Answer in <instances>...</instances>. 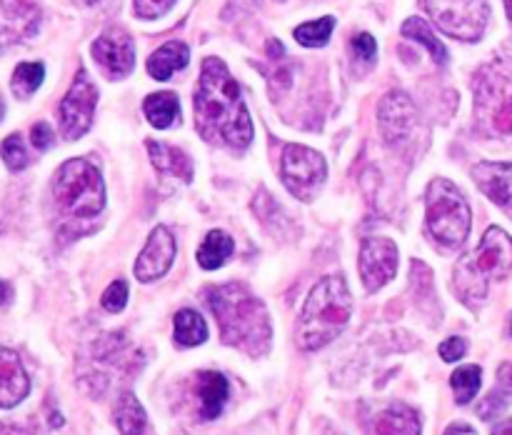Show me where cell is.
Wrapping results in <instances>:
<instances>
[{"instance_id":"obj_1","label":"cell","mask_w":512,"mask_h":435,"mask_svg":"<svg viewBox=\"0 0 512 435\" xmlns=\"http://www.w3.org/2000/svg\"><path fill=\"white\" fill-rule=\"evenodd\" d=\"M195 128L208 143L245 150L253 143V120L240 95L238 80L223 60L208 58L195 88Z\"/></svg>"},{"instance_id":"obj_2","label":"cell","mask_w":512,"mask_h":435,"mask_svg":"<svg viewBox=\"0 0 512 435\" xmlns=\"http://www.w3.org/2000/svg\"><path fill=\"white\" fill-rule=\"evenodd\" d=\"M208 305L220 325V335L233 348L258 358L273 340V328L265 305L240 283L215 285L208 290Z\"/></svg>"},{"instance_id":"obj_3","label":"cell","mask_w":512,"mask_h":435,"mask_svg":"<svg viewBox=\"0 0 512 435\" xmlns=\"http://www.w3.org/2000/svg\"><path fill=\"white\" fill-rule=\"evenodd\" d=\"M353 313V298L343 275H328L310 290L300 313L298 345L308 353L333 343L348 325Z\"/></svg>"},{"instance_id":"obj_4","label":"cell","mask_w":512,"mask_h":435,"mask_svg":"<svg viewBox=\"0 0 512 435\" xmlns=\"http://www.w3.org/2000/svg\"><path fill=\"white\" fill-rule=\"evenodd\" d=\"M512 270V238L503 228H488L473 253L455 265V293L468 308H478L493 280L508 278Z\"/></svg>"},{"instance_id":"obj_5","label":"cell","mask_w":512,"mask_h":435,"mask_svg":"<svg viewBox=\"0 0 512 435\" xmlns=\"http://www.w3.org/2000/svg\"><path fill=\"white\" fill-rule=\"evenodd\" d=\"M53 198L70 218H95L105 203V185L98 165L85 158L65 160L53 178Z\"/></svg>"},{"instance_id":"obj_6","label":"cell","mask_w":512,"mask_h":435,"mask_svg":"<svg viewBox=\"0 0 512 435\" xmlns=\"http://www.w3.org/2000/svg\"><path fill=\"white\" fill-rule=\"evenodd\" d=\"M473 213L465 195L450 180L435 178L428 188V230L443 248H458L468 240Z\"/></svg>"},{"instance_id":"obj_7","label":"cell","mask_w":512,"mask_h":435,"mask_svg":"<svg viewBox=\"0 0 512 435\" xmlns=\"http://www.w3.org/2000/svg\"><path fill=\"white\" fill-rule=\"evenodd\" d=\"M475 113L495 135L512 133V80L498 65L475 78Z\"/></svg>"},{"instance_id":"obj_8","label":"cell","mask_w":512,"mask_h":435,"mask_svg":"<svg viewBox=\"0 0 512 435\" xmlns=\"http://www.w3.org/2000/svg\"><path fill=\"white\" fill-rule=\"evenodd\" d=\"M423 5L450 38L475 43L488 28V0H423Z\"/></svg>"},{"instance_id":"obj_9","label":"cell","mask_w":512,"mask_h":435,"mask_svg":"<svg viewBox=\"0 0 512 435\" xmlns=\"http://www.w3.org/2000/svg\"><path fill=\"white\" fill-rule=\"evenodd\" d=\"M280 178L295 198L310 203L328 178V165L318 150L288 143L280 155Z\"/></svg>"},{"instance_id":"obj_10","label":"cell","mask_w":512,"mask_h":435,"mask_svg":"<svg viewBox=\"0 0 512 435\" xmlns=\"http://www.w3.org/2000/svg\"><path fill=\"white\" fill-rule=\"evenodd\" d=\"M95 105H98V88L90 80L88 70L80 68L58 108L60 133L65 140H78L88 133L95 118Z\"/></svg>"},{"instance_id":"obj_11","label":"cell","mask_w":512,"mask_h":435,"mask_svg":"<svg viewBox=\"0 0 512 435\" xmlns=\"http://www.w3.org/2000/svg\"><path fill=\"white\" fill-rule=\"evenodd\" d=\"M398 245L390 238H365L360 245V278L370 293L383 288L398 273Z\"/></svg>"},{"instance_id":"obj_12","label":"cell","mask_w":512,"mask_h":435,"mask_svg":"<svg viewBox=\"0 0 512 435\" xmlns=\"http://www.w3.org/2000/svg\"><path fill=\"white\" fill-rule=\"evenodd\" d=\"M40 28V8L33 0H0V53L33 38Z\"/></svg>"},{"instance_id":"obj_13","label":"cell","mask_w":512,"mask_h":435,"mask_svg":"<svg viewBox=\"0 0 512 435\" xmlns=\"http://www.w3.org/2000/svg\"><path fill=\"white\" fill-rule=\"evenodd\" d=\"M93 58L110 80H120L135 68V45L125 30L110 28L93 43Z\"/></svg>"},{"instance_id":"obj_14","label":"cell","mask_w":512,"mask_h":435,"mask_svg":"<svg viewBox=\"0 0 512 435\" xmlns=\"http://www.w3.org/2000/svg\"><path fill=\"white\" fill-rule=\"evenodd\" d=\"M175 238L165 225H158V228L150 233L148 243H145L143 253L135 260V278L140 283H153V280L163 278L170 270L175 260Z\"/></svg>"},{"instance_id":"obj_15","label":"cell","mask_w":512,"mask_h":435,"mask_svg":"<svg viewBox=\"0 0 512 435\" xmlns=\"http://www.w3.org/2000/svg\"><path fill=\"white\" fill-rule=\"evenodd\" d=\"M378 118L385 140H388V143H398V140H405L413 133L418 113H415V105L408 95L393 90V93H388L380 100Z\"/></svg>"},{"instance_id":"obj_16","label":"cell","mask_w":512,"mask_h":435,"mask_svg":"<svg viewBox=\"0 0 512 435\" xmlns=\"http://www.w3.org/2000/svg\"><path fill=\"white\" fill-rule=\"evenodd\" d=\"M30 393V378L15 350L0 345V408H15Z\"/></svg>"},{"instance_id":"obj_17","label":"cell","mask_w":512,"mask_h":435,"mask_svg":"<svg viewBox=\"0 0 512 435\" xmlns=\"http://www.w3.org/2000/svg\"><path fill=\"white\" fill-rule=\"evenodd\" d=\"M473 178L478 188L512 218V163H478Z\"/></svg>"},{"instance_id":"obj_18","label":"cell","mask_w":512,"mask_h":435,"mask_svg":"<svg viewBox=\"0 0 512 435\" xmlns=\"http://www.w3.org/2000/svg\"><path fill=\"white\" fill-rule=\"evenodd\" d=\"M195 395H198L200 418L215 420L220 413H223L225 403H228L230 385L223 373L203 370V373H198V380H195Z\"/></svg>"},{"instance_id":"obj_19","label":"cell","mask_w":512,"mask_h":435,"mask_svg":"<svg viewBox=\"0 0 512 435\" xmlns=\"http://www.w3.org/2000/svg\"><path fill=\"white\" fill-rule=\"evenodd\" d=\"M375 435H420L418 410L405 403H393L378 413L373 423Z\"/></svg>"},{"instance_id":"obj_20","label":"cell","mask_w":512,"mask_h":435,"mask_svg":"<svg viewBox=\"0 0 512 435\" xmlns=\"http://www.w3.org/2000/svg\"><path fill=\"white\" fill-rule=\"evenodd\" d=\"M148 153L160 173L175 175V178L185 180V183L193 180V163H190V158L183 150L173 148L168 143H160V140H148Z\"/></svg>"},{"instance_id":"obj_21","label":"cell","mask_w":512,"mask_h":435,"mask_svg":"<svg viewBox=\"0 0 512 435\" xmlns=\"http://www.w3.org/2000/svg\"><path fill=\"white\" fill-rule=\"evenodd\" d=\"M190 60V48L180 40H170V43L160 45L148 60V73L155 80H168L173 78L178 70H183Z\"/></svg>"},{"instance_id":"obj_22","label":"cell","mask_w":512,"mask_h":435,"mask_svg":"<svg viewBox=\"0 0 512 435\" xmlns=\"http://www.w3.org/2000/svg\"><path fill=\"white\" fill-rule=\"evenodd\" d=\"M115 425L120 435H150L148 415L133 393H125L115 405Z\"/></svg>"},{"instance_id":"obj_23","label":"cell","mask_w":512,"mask_h":435,"mask_svg":"<svg viewBox=\"0 0 512 435\" xmlns=\"http://www.w3.org/2000/svg\"><path fill=\"white\" fill-rule=\"evenodd\" d=\"M143 110H145V118L150 120V125H155V128L160 130L170 128V125L180 118L178 95L170 93V90L148 95L143 103Z\"/></svg>"},{"instance_id":"obj_24","label":"cell","mask_w":512,"mask_h":435,"mask_svg":"<svg viewBox=\"0 0 512 435\" xmlns=\"http://www.w3.org/2000/svg\"><path fill=\"white\" fill-rule=\"evenodd\" d=\"M235 243L228 233L223 230H210L205 235L203 245L198 248V265L205 270H215L233 255Z\"/></svg>"},{"instance_id":"obj_25","label":"cell","mask_w":512,"mask_h":435,"mask_svg":"<svg viewBox=\"0 0 512 435\" xmlns=\"http://www.w3.org/2000/svg\"><path fill=\"white\" fill-rule=\"evenodd\" d=\"M208 340V325L200 318V313L185 308L175 315V343L183 348H195Z\"/></svg>"},{"instance_id":"obj_26","label":"cell","mask_w":512,"mask_h":435,"mask_svg":"<svg viewBox=\"0 0 512 435\" xmlns=\"http://www.w3.org/2000/svg\"><path fill=\"white\" fill-rule=\"evenodd\" d=\"M403 35L405 38L415 40V43L423 45L425 50H428L430 55H433V60L438 65H445L448 63V50H445V45L440 43L438 38H435L433 28H430L428 23H425L423 18H410L403 23Z\"/></svg>"},{"instance_id":"obj_27","label":"cell","mask_w":512,"mask_h":435,"mask_svg":"<svg viewBox=\"0 0 512 435\" xmlns=\"http://www.w3.org/2000/svg\"><path fill=\"white\" fill-rule=\"evenodd\" d=\"M45 78V65L43 63H20L13 70V78H10V88H13L15 98L25 100L40 88Z\"/></svg>"},{"instance_id":"obj_28","label":"cell","mask_w":512,"mask_h":435,"mask_svg":"<svg viewBox=\"0 0 512 435\" xmlns=\"http://www.w3.org/2000/svg\"><path fill=\"white\" fill-rule=\"evenodd\" d=\"M480 383H483V370H480L478 365H463V368L455 370L453 378H450L455 400H458L460 405L473 403V398L480 390Z\"/></svg>"},{"instance_id":"obj_29","label":"cell","mask_w":512,"mask_h":435,"mask_svg":"<svg viewBox=\"0 0 512 435\" xmlns=\"http://www.w3.org/2000/svg\"><path fill=\"white\" fill-rule=\"evenodd\" d=\"M335 28L333 18H320V20H310V23H303L300 28H295V40L305 48H320L330 40Z\"/></svg>"},{"instance_id":"obj_30","label":"cell","mask_w":512,"mask_h":435,"mask_svg":"<svg viewBox=\"0 0 512 435\" xmlns=\"http://www.w3.org/2000/svg\"><path fill=\"white\" fill-rule=\"evenodd\" d=\"M0 155H3V163L8 165L13 173H18V170L28 168L30 158H28V150H25V143L23 138H20L18 133L8 135V138L3 140V145H0Z\"/></svg>"},{"instance_id":"obj_31","label":"cell","mask_w":512,"mask_h":435,"mask_svg":"<svg viewBox=\"0 0 512 435\" xmlns=\"http://www.w3.org/2000/svg\"><path fill=\"white\" fill-rule=\"evenodd\" d=\"M100 303H103V308L108 310V313H120V310L125 308V303H128V283H125V280L110 283L108 290L103 293V298H100Z\"/></svg>"},{"instance_id":"obj_32","label":"cell","mask_w":512,"mask_h":435,"mask_svg":"<svg viewBox=\"0 0 512 435\" xmlns=\"http://www.w3.org/2000/svg\"><path fill=\"white\" fill-rule=\"evenodd\" d=\"M350 50H353L355 60L370 65L375 60V55H378V43H375V38L370 33H358L353 38V43H350Z\"/></svg>"},{"instance_id":"obj_33","label":"cell","mask_w":512,"mask_h":435,"mask_svg":"<svg viewBox=\"0 0 512 435\" xmlns=\"http://www.w3.org/2000/svg\"><path fill=\"white\" fill-rule=\"evenodd\" d=\"M175 0H135V15L145 20L160 18L173 8Z\"/></svg>"},{"instance_id":"obj_34","label":"cell","mask_w":512,"mask_h":435,"mask_svg":"<svg viewBox=\"0 0 512 435\" xmlns=\"http://www.w3.org/2000/svg\"><path fill=\"white\" fill-rule=\"evenodd\" d=\"M465 353H468V343H465V338H458V335L440 343V358L445 363H458L460 358H465Z\"/></svg>"},{"instance_id":"obj_35","label":"cell","mask_w":512,"mask_h":435,"mask_svg":"<svg viewBox=\"0 0 512 435\" xmlns=\"http://www.w3.org/2000/svg\"><path fill=\"white\" fill-rule=\"evenodd\" d=\"M505 398H508V395L505 393H500V390H495V393H490L488 398L483 400V403L478 405V415L480 418H485V420H493V418H498V413H503L505 410Z\"/></svg>"},{"instance_id":"obj_36","label":"cell","mask_w":512,"mask_h":435,"mask_svg":"<svg viewBox=\"0 0 512 435\" xmlns=\"http://www.w3.org/2000/svg\"><path fill=\"white\" fill-rule=\"evenodd\" d=\"M30 140H33V145L38 150H48L50 145H53L55 133L48 123H35L33 128H30Z\"/></svg>"},{"instance_id":"obj_37","label":"cell","mask_w":512,"mask_h":435,"mask_svg":"<svg viewBox=\"0 0 512 435\" xmlns=\"http://www.w3.org/2000/svg\"><path fill=\"white\" fill-rule=\"evenodd\" d=\"M498 390L505 395H512V363H503L498 370Z\"/></svg>"},{"instance_id":"obj_38","label":"cell","mask_w":512,"mask_h":435,"mask_svg":"<svg viewBox=\"0 0 512 435\" xmlns=\"http://www.w3.org/2000/svg\"><path fill=\"white\" fill-rule=\"evenodd\" d=\"M0 435H33L25 425L18 423H0Z\"/></svg>"},{"instance_id":"obj_39","label":"cell","mask_w":512,"mask_h":435,"mask_svg":"<svg viewBox=\"0 0 512 435\" xmlns=\"http://www.w3.org/2000/svg\"><path fill=\"white\" fill-rule=\"evenodd\" d=\"M445 435H478V433H475V428H470V425L455 423V425H450L448 430H445Z\"/></svg>"},{"instance_id":"obj_40","label":"cell","mask_w":512,"mask_h":435,"mask_svg":"<svg viewBox=\"0 0 512 435\" xmlns=\"http://www.w3.org/2000/svg\"><path fill=\"white\" fill-rule=\"evenodd\" d=\"M10 298H13V288H10V285L5 283V280H0V305L8 303Z\"/></svg>"},{"instance_id":"obj_41","label":"cell","mask_w":512,"mask_h":435,"mask_svg":"<svg viewBox=\"0 0 512 435\" xmlns=\"http://www.w3.org/2000/svg\"><path fill=\"white\" fill-rule=\"evenodd\" d=\"M493 435H512V418L510 420H503V423L495 425Z\"/></svg>"},{"instance_id":"obj_42","label":"cell","mask_w":512,"mask_h":435,"mask_svg":"<svg viewBox=\"0 0 512 435\" xmlns=\"http://www.w3.org/2000/svg\"><path fill=\"white\" fill-rule=\"evenodd\" d=\"M268 50H270V55H273V58H280V55L285 53V50H283V45H280V40H270Z\"/></svg>"},{"instance_id":"obj_43","label":"cell","mask_w":512,"mask_h":435,"mask_svg":"<svg viewBox=\"0 0 512 435\" xmlns=\"http://www.w3.org/2000/svg\"><path fill=\"white\" fill-rule=\"evenodd\" d=\"M75 3H80V5H98V3H103V0H75Z\"/></svg>"},{"instance_id":"obj_44","label":"cell","mask_w":512,"mask_h":435,"mask_svg":"<svg viewBox=\"0 0 512 435\" xmlns=\"http://www.w3.org/2000/svg\"><path fill=\"white\" fill-rule=\"evenodd\" d=\"M505 10H508V18L512 20V0H505Z\"/></svg>"},{"instance_id":"obj_45","label":"cell","mask_w":512,"mask_h":435,"mask_svg":"<svg viewBox=\"0 0 512 435\" xmlns=\"http://www.w3.org/2000/svg\"><path fill=\"white\" fill-rule=\"evenodd\" d=\"M3 115H5V105H3V98H0V120H3Z\"/></svg>"},{"instance_id":"obj_46","label":"cell","mask_w":512,"mask_h":435,"mask_svg":"<svg viewBox=\"0 0 512 435\" xmlns=\"http://www.w3.org/2000/svg\"><path fill=\"white\" fill-rule=\"evenodd\" d=\"M510 335H512V315H510Z\"/></svg>"}]
</instances>
